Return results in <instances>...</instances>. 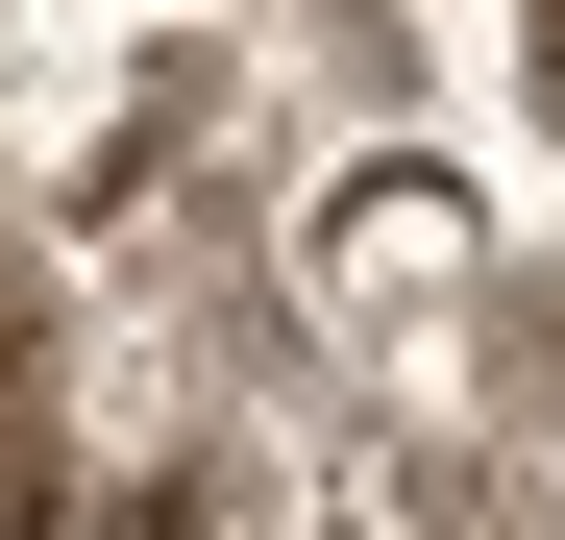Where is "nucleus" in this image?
<instances>
[{"mask_svg":"<svg viewBox=\"0 0 565 540\" xmlns=\"http://www.w3.org/2000/svg\"><path fill=\"white\" fill-rule=\"evenodd\" d=\"M50 540H172V516H99V492H50Z\"/></svg>","mask_w":565,"mask_h":540,"instance_id":"f257e3e1","label":"nucleus"},{"mask_svg":"<svg viewBox=\"0 0 565 540\" xmlns=\"http://www.w3.org/2000/svg\"><path fill=\"white\" fill-rule=\"evenodd\" d=\"M541 99H565V0H541Z\"/></svg>","mask_w":565,"mask_h":540,"instance_id":"f03ea898","label":"nucleus"}]
</instances>
